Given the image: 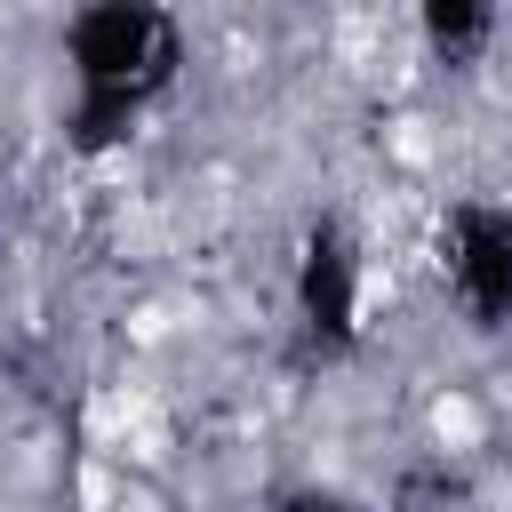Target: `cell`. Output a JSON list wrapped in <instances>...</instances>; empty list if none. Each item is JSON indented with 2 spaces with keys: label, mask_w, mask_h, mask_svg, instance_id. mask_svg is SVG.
Wrapping results in <instances>:
<instances>
[{
  "label": "cell",
  "mask_w": 512,
  "mask_h": 512,
  "mask_svg": "<svg viewBox=\"0 0 512 512\" xmlns=\"http://www.w3.org/2000/svg\"><path fill=\"white\" fill-rule=\"evenodd\" d=\"M440 272L472 328L512 320V208L504 200H456L440 224Z\"/></svg>",
  "instance_id": "7a4b0ae2"
},
{
  "label": "cell",
  "mask_w": 512,
  "mask_h": 512,
  "mask_svg": "<svg viewBox=\"0 0 512 512\" xmlns=\"http://www.w3.org/2000/svg\"><path fill=\"white\" fill-rule=\"evenodd\" d=\"M288 512H368V504H352L336 488H304V496H288Z\"/></svg>",
  "instance_id": "5b68a950"
},
{
  "label": "cell",
  "mask_w": 512,
  "mask_h": 512,
  "mask_svg": "<svg viewBox=\"0 0 512 512\" xmlns=\"http://www.w3.org/2000/svg\"><path fill=\"white\" fill-rule=\"evenodd\" d=\"M64 72H72V144L112 152L184 72V32L160 0H80L64 24Z\"/></svg>",
  "instance_id": "6da1fadb"
},
{
  "label": "cell",
  "mask_w": 512,
  "mask_h": 512,
  "mask_svg": "<svg viewBox=\"0 0 512 512\" xmlns=\"http://www.w3.org/2000/svg\"><path fill=\"white\" fill-rule=\"evenodd\" d=\"M296 320L320 352H344L360 336V248L344 240L336 216H320L296 248Z\"/></svg>",
  "instance_id": "3957f363"
},
{
  "label": "cell",
  "mask_w": 512,
  "mask_h": 512,
  "mask_svg": "<svg viewBox=\"0 0 512 512\" xmlns=\"http://www.w3.org/2000/svg\"><path fill=\"white\" fill-rule=\"evenodd\" d=\"M416 32L440 64H472L496 40V0H416Z\"/></svg>",
  "instance_id": "277c9868"
}]
</instances>
